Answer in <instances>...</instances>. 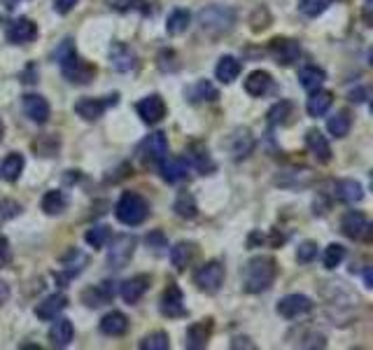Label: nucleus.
<instances>
[{
  "label": "nucleus",
  "instance_id": "7c9ffc66",
  "mask_svg": "<svg viewBox=\"0 0 373 350\" xmlns=\"http://www.w3.org/2000/svg\"><path fill=\"white\" fill-rule=\"evenodd\" d=\"M185 96L192 103H212L219 98V91L215 89V85H210L208 80H199L196 85H192L185 91Z\"/></svg>",
  "mask_w": 373,
  "mask_h": 350
},
{
  "label": "nucleus",
  "instance_id": "393cba45",
  "mask_svg": "<svg viewBox=\"0 0 373 350\" xmlns=\"http://www.w3.org/2000/svg\"><path fill=\"white\" fill-rule=\"evenodd\" d=\"M159 171H161V178L166 182H180V180H185L187 178V173H189V164H187V159L185 157H166L161 164H159Z\"/></svg>",
  "mask_w": 373,
  "mask_h": 350
},
{
  "label": "nucleus",
  "instance_id": "3c124183",
  "mask_svg": "<svg viewBox=\"0 0 373 350\" xmlns=\"http://www.w3.org/2000/svg\"><path fill=\"white\" fill-rule=\"evenodd\" d=\"M317 257V243L313 241H303L299 250H296V260H299L301 264H310Z\"/></svg>",
  "mask_w": 373,
  "mask_h": 350
},
{
  "label": "nucleus",
  "instance_id": "ea45409f",
  "mask_svg": "<svg viewBox=\"0 0 373 350\" xmlns=\"http://www.w3.org/2000/svg\"><path fill=\"white\" fill-rule=\"evenodd\" d=\"M59 150H61V140L54 133L37 135V138L33 140V152L37 157H56Z\"/></svg>",
  "mask_w": 373,
  "mask_h": 350
},
{
  "label": "nucleus",
  "instance_id": "f3484780",
  "mask_svg": "<svg viewBox=\"0 0 373 350\" xmlns=\"http://www.w3.org/2000/svg\"><path fill=\"white\" fill-rule=\"evenodd\" d=\"M61 73H63V78L71 82V85L85 87V85H89V82L96 78V66H91V64H87V61H82L78 56L75 61H71L68 66L61 68Z\"/></svg>",
  "mask_w": 373,
  "mask_h": 350
},
{
  "label": "nucleus",
  "instance_id": "bf43d9fd",
  "mask_svg": "<svg viewBox=\"0 0 373 350\" xmlns=\"http://www.w3.org/2000/svg\"><path fill=\"white\" fill-rule=\"evenodd\" d=\"M364 285H367L369 290L373 287V273H371V266H367V269H364Z\"/></svg>",
  "mask_w": 373,
  "mask_h": 350
},
{
  "label": "nucleus",
  "instance_id": "9b49d317",
  "mask_svg": "<svg viewBox=\"0 0 373 350\" xmlns=\"http://www.w3.org/2000/svg\"><path fill=\"white\" fill-rule=\"evenodd\" d=\"M115 294H117L115 280H103V283L87 287V290L82 292V303L89 308H101V306H105V303H110L112 299H115Z\"/></svg>",
  "mask_w": 373,
  "mask_h": 350
},
{
  "label": "nucleus",
  "instance_id": "cd10ccee",
  "mask_svg": "<svg viewBox=\"0 0 373 350\" xmlns=\"http://www.w3.org/2000/svg\"><path fill=\"white\" fill-rule=\"evenodd\" d=\"M334 196L343 203H360L364 199V187L357 180H338L334 185Z\"/></svg>",
  "mask_w": 373,
  "mask_h": 350
},
{
  "label": "nucleus",
  "instance_id": "052dcab7",
  "mask_svg": "<svg viewBox=\"0 0 373 350\" xmlns=\"http://www.w3.org/2000/svg\"><path fill=\"white\" fill-rule=\"evenodd\" d=\"M3 3H5V7H7V10H14V7L19 5V0H3Z\"/></svg>",
  "mask_w": 373,
  "mask_h": 350
},
{
  "label": "nucleus",
  "instance_id": "7ed1b4c3",
  "mask_svg": "<svg viewBox=\"0 0 373 350\" xmlns=\"http://www.w3.org/2000/svg\"><path fill=\"white\" fill-rule=\"evenodd\" d=\"M115 215H117V219H119L121 224L138 227L149 215V203L138 192H124V194H121V199L117 201Z\"/></svg>",
  "mask_w": 373,
  "mask_h": 350
},
{
  "label": "nucleus",
  "instance_id": "0eeeda50",
  "mask_svg": "<svg viewBox=\"0 0 373 350\" xmlns=\"http://www.w3.org/2000/svg\"><path fill=\"white\" fill-rule=\"evenodd\" d=\"M341 231L350 241H360V239H371V224L364 212L360 210H348L343 219H341Z\"/></svg>",
  "mask_w": 373,
  "mask_h": 350
},
{
  "label": "nucleus",
  "instance_id": "dca6fc26",
  "mask_svg": "<svg viewBox=\"0 0 373 350\" xmlns=\"http://www.w3.org/2000/svg\"><path fill=\"white\" fill-rule=\"evenodd\" d=\"M5 37L10 44H28L37 37V26L28 17H19L7 26Z\"/></svg>",
  "mask_w": 373,
  "mask_h": 350
},
{
  "label": "nucleus",
  "instance_id": "f8f14e48",
  "mask_svg": "<svg viewBox=\"0 0 373 350\" xmlns=\"http://www.w3.org/2000/svg\"><path fill=\"white\" fill-rule=\"evenodd\" d=\"M159 308L166 318H185L187 308H185V294L175 283H169V287L161 294V301H159Z\"/></svg>",
  "mask_w": 373,
  "mask_h": 350
},
{
  "label": "nucleus",
  "instance_id": "bb28decb",
  "mask_svg": "<svg viewBox=\"0 0 373 350\" xmlns=\"http://www.w3.org/2000/svg\"><path fill=\"white\" fill-rule=\"evenodd\" d=\"M331 103H334V94H331V91H326V89L319 87L315 91H310L306 110H308L310 117H322V115H326V110L331 108Z\"/></svg>",
  "mask_w": 373,
  "mask_h": 350
},
{
  "label": "nucleus",
  "instance_id": "412c9836",
  "mask_svg": "<svg viewBox=\"0 0 373 350\" xmlns=\"http://www.w3.org/2000/svg\"><path fill=\"white\" fill-rule=\"evenodd\" d=\"M110 64L115 71L119 73H128V71H135V66H138V56H135V52L128 47L124 42H115L110 49Z\"/></svg>",
  "mask_w": 373,
  "mask_h": 350
},
{
  "label": "nucleus",
  "instance_id": "72a5a7b5",
  "mask_svg": "<svg viewBox=\"0 0 373 350\" xmlns=\"http://www.w3.org/2000/svg\"><path fill=\"white\" fill-rule=\"evenodd\" d=\"M294 103L292 101H278V103H273L269 112H266V117H269V124L271 126H285L292 121L294 117Z\"/></svg>",
  "mask_w": 373,
  "mask_h": 350
},
{
  "label": "nucleus",
  "instance_id": "58836bf2",
  "mask_svg": "<svg viewBox=\"0 0 373 350\" xmlns=\"http://www.w3.org/2000/svg\"><path fill=\"white\" fill-rule=\"evenodd\" d=\"M68 208V196L61 189H49L47 194L42 196V210L47 215H61Z\"/></svg>",
  "mask_w": 373,
  "mask_h": 350
},
{
  "label": "nucleus",
  "instance_id": "aec40b11",
  "mask_svg": "<svg viewBox=\"0 0 373 350\" xmlns=\"http://www.w3.org/2000/svg\"><path fill=\"white\" fill-rule=\"evenodd\" d=\"M306 147L310 150V155H313L319 164L331 162V145L319 128H308L306 131Z\"/></svg>",
  "mask_w": 373,
  "mask_h": 350
},
{
  "label": "nucleus",
  "instance_id": "ddd939ff",
  "mask_svg": "<svg viewBox=\"0 0 373 350\" xmlns=\"http://www.w3.org/2000/svg\"><path fill=\"white\" fill-rule=\"evenodd\" d=\"M310 310H313V301L306 294H287L278 301V313L287 320H296V318L306 315Z\"/></svg>",
  "mask_w": 373,
  "mask_h": 350
},
{
  "label": "nucleus",
  "instance_id": "c756f323",
  "mask_svg": "<svg viewBox=\"0 0 373 350\" xmlns=\"http://www.w3.org/2000/svg\"><path fill=\"white\" fill-rule=\"evenodd\" d=\"M271 89H273V78H271V73H266V71H255V73L247 75V80H245V91H247L250 96L262 98V96L269 94Z\"/></svg>",
  "mask_w": 373,
  "mask_h": 350
},
{
  "label": "nucleus",
  "instance_id": "603ef678",
  "mask_svg": "<svg viewBox=\"0 0 373 350\" xmlns=\"http://www.w3.org/2000/svg\"><path fill=\"white\" fill-rule=\"evenodd\" d=\"M12 262V246L5 236H0V269H7Z\"/></svg>",
  "mask_w": 373,
  "mask_h": 350
},
{
  "label": "nucleus",
  "instance_id": "de8ad7c7",
  "mask_svg": "<svg viewBox=\"0 0 373 350\" xmlns=\"http://www.w3.org/2000/svg\"><path fill=\"white\" fill-rule=\"evenodd\" d=\"M21 203L14 201V199H3L0 201V227H3L5 222H10V219L19 217L21 215Z\"/></svg>",
  "mask_w": 373,
  "mask_h": 350
},
{
  "label": "nucleus",
  "instance_id": "6e6d98bb",
  "mask_svg": "<svg viewBox=\"0 0 373 350\" xmlns=\"http://www.w3.org/2000/svg\"><path fill=\"white\" fill-rule=\"evenodd\" d=\"M364 21L367 26H373V0H364Z\"/></svg>",
  "mask_w": 373,
  "mask_h": 350
},
{
  "label": "nucleus",
  "instance_id": "13d9d810",
  "mask_svg": "<svg viewBox=\"0 0 373 350\" xmlns=\"http://www.w3.org/2000/svg\"><path fill=\"white\" fill-rule=\"evenodd\" d=\"M7 299H10V285L0 280V306H3V303H5Z\"/></svg>",
  "mask_w": 373,
  "mask_h": 350
},
{
  "label": "nucleus",
  "instance_id": "2f4dec72",
  "mask_svg": "<svg viewBox=\"0 0 373 350\" xmlns=\"http://www.w3.org/2000/svg\"><path fill=\"white\" fill-rule=\"evenodd\" d=\"M24 155H19V152H10L3 162H0V178L7 180V182H17L21 171H24Z\"/></svg>",
  "mask_w": 373,
  "mask_h": 350
},
{
  "label": "nucleus",
  "instance_id": "c85d7f7f",
  "mask_svg": "<svg viewBox=\"0 0 373 350\" xmlns=\"http://www.w3.org/2000/svg\"><path fill=\"white\" fill-rule=\"evenodd\" d=\"M101 332L105 337H121V334L128 332V318L126 313H121V310H110L108 315H103L101 320Z\"/></svg>",
  "mask_w": 373,
  "mask_h": 350
},
{
  "label": "nucleus",
  "instance_id": "e433bc0d",
  "mask_svg": "<svg viewBox=\"0 0 373 350\" xmlns=\"http://www.w3.org/2000/svg\"><path fill=\"white\" fill-rule=\"evenodd\" d=\"M324 80H326V73L322 71V68H317V66H303L299 71V82H301V87L308 91V94L322 87Z\"/></svg>",
  "mask_w": 373,
  "mask_h": 350
},
{
  "label": "nucleus",
  "instance_id": "473e14b6",
  "mask_svg": "<svg viewBox=\"0 0 373 350\" xmlns=\"http://www.w3.org/2000/svg\"><path fill=\"white\" fill-rule=\"evenodd\" d=\"M73 337H75V327H73L71 320H66V318H61V320H56L54 325H51V330H49L51 346L66 348L73 341Z\"/></svg>",
  "mask_w": 373,
  "mask_h": 350
},
{
  "label": "nucleus",
  "instance_id": "6e6552de",
  "mask_svg": "<svg viewBox=\"0 0 373 350\" xmlns=\"http://www.w3.org/2000/svg\"><path fill=\"white\" fill-rule=\"evenodd\" d=\"M269 52L278 66H292L301 56V44L292 37H273L269 42Z\"/></svg>",
  "mask_w": 373,
  "mask_h": 350
},
{
  "label": "nucleus",
  "instance_id": "5fc2aeb1",
  "mask_svg": "<svg viewBox=\"0 0 373 350\" xmlns=\"http://www.w3.org/2000/svg\"><path fill=\"white\" fill-rule=\"evenodd\" d=\"M348 98H350V101H353V103H364V101H367V89H355V91H350V94H348Z\"/></svg>",
  "mask_w": 373,
  "mask_h": 350
},
{
  "label": "nucleus",
  "instance_id": "680f3d73",
  "mask_svg": "<svg viewBox=\"0 0 373 350\" xmlns=\"http://www.w3.org/2000/svg\"><path fill=\"white\" fill-rule=\"evenodd\" d=\"M3 133H5V124L0 121V140H3Z\"/></svg>",
  "mask_w": 373,
  "mask_h": 350
},
{
  "label": "nucleus",
  "instance_id": "a878e982",
  "mask_svg": "<svg viewBox=\"0 0 373 350\" xmlns=\"http://www.w3.org/2000/svg\"><path fill=\"white\" fill-rule=\"evenodd\" d=\"M196 255H199V248L192 241H180L178 246L171 248V262L178 271H185L196 260Z\"/></svg>",
  "mask_w": 373,
  "mask_h": 350
},
{
  "label": "nucleus",
  "instance_id": "37998d69",
  "mask_svg": "<svg viewBox=\"0 0 373 350\" xmlns=\"http://www.w3.org/2000/svg\"><path fill=\"white\" fill-rule=\"evenodd\" d=\"M140 350H169L171 348V339L166 332H152L147 334L140 344H138Z\"/></svg>",
  "mask_w": 373,
  "mask_h": 350
},
{
  "label": "nucleus",
  "instance_id": "a19ab883",
  "mask_svg": "<svg viewBox=\"0 0 373 350\" xmlns=\"http://www.w3.org/2000/svg\"><path fill=\"white\" fill-rule=\"evenodd\" d=\"M350 126H353V117H350L348 110L336 112V115L329 117V121H326V131H329L334 138H346L350 133Z\"/></svg>",
  "mask_w": 373,
  "mask_h": 350
},
{
  "label": "nucleus",
  "instance_id": "4c0bfd02",
  "mask_svg": "<svg viewBox=\"0 0 373 350\" xmlns=\"http://www.w3.org/2000/svg\"><path fill=\"white\" fill-rule=\"evenodd\" d=\"M189 24H192V14L185 7H178L166 19V30H169V35H182L189 28Z\"/></svg>",
  "mask_w": 373,
  "mask_h": 350
},
{
  "label": "nucleus",
  "instance_id": "f257e3e1",
  "mask_svg": "<svg viewBox=\"0 0 373 350\" xmlns=\"http://www.w3.org/2000/svg\"><path fill=\"white\" fill-rule=\"evenodd\" d=\"M278 262L271 255H259L250 260L245 271H243V290L247 294H262L276 283Z\"/></svg>",
  "mask_w": 373,
  "mask_h": 350
},
{
  "label": "nucleus",
  "instance_id": "1a4fd4ad",
  "mask_svg": "<svg viewBox=\"0 0 373 350\" xmlns=\"http://www.w3.org/2000/svg\"><path fill=\"white\" fill-rule=\"evenodd\" d=\"M117 103H119V94L108 96V101H103V98H82V101L75 103V112L85 121H96L103 117L105 110Z\"/></svg>",
  "mask_w": 373,
  "mask_h": 350
},
{
  "label": "nucleus",
  "instance_id": "423d86ee",
  "mask_svg": "<svg viewBox=\"0 0 373 350\" xmlns=\"http://www.w3.org/2000/svg\"><path fill=\"white\" fill-rule=\"evenodd\" d=\"M135 246H138V239L131 234H119L112 239V246L108 250V264L110 269L121 271L126 269V264L133 260L135 255Z\"/></svg>",
  "mask_w": 373,
  "mask_h": 350
},
{
  "label": "nucleus",
  "instance_id": "c9c22d12",
  "mask_svg": "<svg viewBox=\"0 0 373 350\" xmlns=\"http://www.w3.org/2000/svg\"><path fill=\"white\" fill-rule=\"evenodd\" d=\"M173 210L175 215L182 217V219H194L196 215H199V205H196V199L192 192H180L178 196H175V203H173Z\"/></svg>",
  "mask_w": 373,
  "mask_h": 350
},
{
  "label": "nucleus",
  "instance_id": "864d4df0",
  "mask_svg": "<svg viewBox=\"0 0 373 350\" xmlns=\"http://www.w3.org/2000/svg\"><path fill=\"white\" fill-rule=\"evenodd\" d=\"M75 5H78V0H54V10L59 14H68Z\"/></svg>",
  "mask_w": 373,
  "mask_h": 350
},
{
  "label": "nucleus",
  "instance_id": "9d476101",
  "mask_svg": "<svg viewBox=\"0 0 373 350\" xmlns=\"http://www.w3.org/2000/svg\"><path fill=\"white\" fill-rule=\"evenodd\" d=\"M85 266H87V255L73 248L71 253L61 257V269L63 271H54V278L66 287V283H71L75 276H80L85 271Z\"/></svg>",
  "mask_w": 373,
  "mask_h": 350
},
{
  "label": "nucleus",
  "instance_id": "79ce46f5",
  "mask_svg": "<svg viewBox=\"0 0 373 350\" xmlns=\"http://www.w3.org/2000/svg\"><path fill=\"white\" fill-rule=\"evenodd\" d=\"M110 239H112V231H110V227H105V224L91 227V229L85 234V241H87L94 250H103V248L110 243Z\"/></svg>",
  "mask_w": 373,
  "mask_h": 350
},
{
  "label": "nucleus",
  "instance_id": "49530a36",
  "mask_svg": "<svg viewBox=\"0 0 373 350\" xmlns=\"http://www.w3.org/2000/svg\"><path fill=\"white\" fill-rule=\"evenodd\" d=\"M346 260V248L338 246V243H331V246L324 248V255H322V264L324 269H336V266Z\"/></svg>",
  "mask_w": 373,
  "mask_h": 350
},
{
  "label": "nucleus",
  "instance_id": "39448f33",
  "mask_svg": "<svg viewBox=\"0 0 373 350\" xmlns=\"http://www.w3.org/2000/svg\"><path fill=\"white\" fill-rule=\"evenodd\" d=\"M138 159L142 162V166H154L161 164L166 157H169V138H166L164 131H154L145 138L138 145Z\"/></svg>",
  "mask_w": 373,
  "mask_h": 350
},
{
  "label": "nucleus",
  "instance_id": "09e8293b",
  "mask_svg": "<svg viewBox=\"0 0 373 350\" xmlns=\"http://www.w3.org/2000/svg\"><path fill=\"white\" fill-rule=\"evenodd\" d=\"M294 346H299V348H324L326 339H324V334H319V332H301L299 341H296Z\"/></svg>",
  "mask_w": 373,
  "mask_h": 350
},
{
  "label": "nucleus",
  "instance_id": "4be33fe9",
  "mask_svg": "<svg viewBox=\"0 0 373 350\" xmlns=\"http://www.w3.org/2000/svg\"><path fill=\"white\" fill-rule=\"evenodd\" d=\"M147 290H149V276H145V273L128 278L119 285V294L126 303H138Z\"/></svg>",
  "mask_w": 373,
  "mask_h": 350
},
{
  "label": "nucleus",
  "instance_id": "5701e85b",
  "mask_svg": "<svg viewBox=\"0 0 373 350\" xmlns=\"http://www.w3.org/2000/svg\"><path fill=\"white\" fill-rule=\"evenodd\" d=\"M187 164L189 166H194L196 171L203 173V175H208L215 171V162H212V157H210V152L205 145H201V143H192V145L187 147Z\"/></svg>",
  "mask_w": 373,
  "mask_h": 350
},
{
  "label": "nucleus",
  "instance_id": "20e7f679",
  "mask_svg": "<svg viewBox=\"0 0 373 350\" xmlns=\"http://www.w3.org/2000/svg\"><path fill=\"white\" fill-rule=\"evenodd\" d=\"M224 276H226L224 264L217 262V260H210V262H205L203 266L196 269L194 283L205 294H217L219 290H222V285H224Z\"/></svg>",
  "mask_w": 373,
  "mask_h": 350
},
{
  "label": "nucleus",
  "instance_id": "b1692460",
  "mask_svg": "<svg viewBox=\"0 0 373 350\" xmlns=\"http://www.w3.org/2000/svg\"><path fill=\"white\" fill-rule=\"evenodd\" d=\"M66 308H68V296L63 292H56L37 303L35 315L40 318V320H56V315L63 313Z\"/></svg>",
  "mask_w": 373,
  "mask_h": 350
},
{
  "label": "nucleus",
  "instance_id": "f704fd0d",
  "mask_svg": "<svg viewBox=\"0 0 373 350\" xmlns=\"http://www.w3.org/2000/svg\"><path fill=\"white\" fill-rule=\"evenodd\" d=\"M240 71H243V66H240L238 59H236V56H222V59H219L217 68H215V75H217V80L222 82V85H231L233 80H238Z\"/></svg>",
  "mask_w": 373,
  "mask_h": 350
},
{
  "label": "nucleus",
  "instance_id": "6ab92c4d",
  "mask_svg": "<svg viewBox=\"0 0 373 350\" xmlns=\"http://www.w3.org/2000/svg\"><path fill=\"white\" fill-rule=\"evenodd\" d=\"M212 330H215V322H212V318H205V320L194 322L187 330L185 348H189V350H203L205 346H208L210 337H212Z\"/></svg>",
  "mask_w": 373,
  "mask_h": 350
},
{
  "label": "nucleus",
  "instance_id": "8fccbe9b",
  "mask_svg": "<svg viewBox=\"0 0 373 350\" xmlns=\"http://www.w3.org/2000/svg\"><path fill=\"white\" fill-rule=\"evenodd\" d=\"M145 243H147V248L154 250L157 255H164L166 248H169V239L164 236V231H149L145 236Z\"/></svg>",
  "mask_w": 373,
  "mask_h": 350
},
{
  "label": "nucleus",
  "instance_id": "a18cd8bd",
  "mask_svg": "<svg viewBox=\"0 0 373 350\" xmlns=\"http://www.w3.org/2000/svg\"><path fill=\"white\" fill-rule=\"evenodd\" d=\"M75 59H78V49H75L73 37H66V40L61 42L59 47H56V52H54V61H56L61 68H63V66H68Z\"/></svg>",
  "mask_w": 373,
  "mask_h": 350
},
{
  "label": "nucleus",
  "instance_id": "a211bd4d",
  "mask_svg": "<svg viewBox=\"0 0 373 350\" xmlns=\"http://www.w3.org/2000/svg\"><path fill=\"white\" fill-rule=\"evenodd\" d=\"M21 105H24V112L30 121H35V124H47L49 115H51V108L47 103V98L40 96V94H26L21 98Z\"/></svg>",
  "mask_w": 373,
  "mask_h": 350
},
{
  "label": "nucleus",
  "instance_id": "4468645a",
  "mask_svg": "<svg viewBox=\"0 0 373 350\" xmlns=\"http://www.w3.org/2000/svg\"><path fill=\"white\" fill-rule=\"evenodd\" d=\"M135 110H138V117L145 121V124H159L164 117H166V101L159 94H152V96H145L142 101L135 105Z\"/></svg>",
  "mask_w": 373,
  "mask_h": 350
},
{
  "label": "nucleus",
  "instance_id": "f03ea898",
  "mask_svg": "<svg viewBox=\"0 0 373 350\" xmlns=\"http://www.w3.org/2000/svg\"><path fill=\"white\" fill-rule=\"evenodd\" d=\"M199 24L203 33H208L210 37H222L231 33L236 24V10L224 5H210L199 12Z\"/></svg>",
  "mask_w": 373,
  "mask_h": 350
},
{
  "label": "nucleus",
  "instance_id": "4d7b16f0",
  "mask_svg": "<svg viewBox=\"0 0 373 350\" xmlns=\"http://www.w3.org/2000/svg\"><path fill=\"white\" fill-rule=\"evenodd\" d=\"M231 348H250V350H255V344H250V339H245V337H236L231 341Z\"/></svg>",
  "mask_w": 373,
  "mask_h": 350
},
{
  "label": "nucleus",
  "instance_id": "c03bdc74",
  "mask_svg": "<svg viewBox=\"0 0 373 350\" xmlns=\"http://www.w3.org/2000/svg\"><path fill=\"white\" fill-rule=\"evenodd\" d=\"M334 3H336V0H301L299 10H301V14H306V17L315 19V17H319V14H324L326 10H329Z\"/></svg>",
  "mask_w": 373,
  "mask_h": 350
},
{
  "label": "nucleus",
  "instance_id": "2eb2a0df",
  "mask_svg": "<svg viewBox=\"0 0 373 350\" xmlns=\"http://www.w3.org/2000/svg\"><path fill=\"white\" fill-rule=\"evenodd\" d=\"M226 147H229V155L240 162V159H247L255 150V135L250 128H236L226 140Z\"/></svg>",
  "mask_w": 373,
  "mask_h": 350
}]
</instances>
